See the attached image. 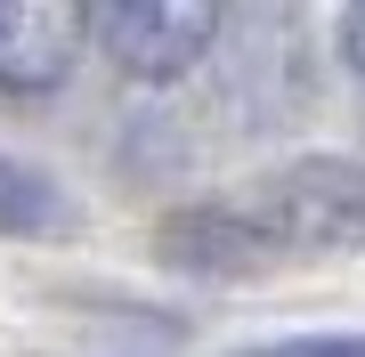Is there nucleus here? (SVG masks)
<instances>
[{
  "label": "nucleus",
  "instance_id": "nucleus-2",
  "mask_svg": "<svg viewBox=\"0 0 365 357\" xmlns=\"http://www.w3.org/2000/svg\"><path fill=\"white\" fill-rule=\"evenodd\" d=\"M98 41L130 81H179L220 41V16L187 9V0H122V9L98 16Z\"/></svg>",
  "mask_w": 365,
  "mask_h": 357
},
{
  "label": "nucleus",
  "instance_id": "nucleus-6",
  "mask_svg": "<svg viewBox=\"0 0 365 357\" xmlns=\"http://www.w3.org/2000/svg\"><path fill=\"white\" fill-rule=\"evenodd\" d=\"M341 49H349V66H357V81H365V9L341 16Z\"/></svg>",
  "mask_w": 365,
  "mask_h": 357
},
{
  "label": "nucleus",
  "instance_id": "nucleus-4",
  "mask_svg": "<svg viewBox=\"0 0 365 357\" xmlns=\"http://www.w3.org/2000/svg\"><path fill=\"white\" fill-rule=\"evenodd\" d=\"M73 203L41 162H9L0 155V236H66Z\"/></svg>",
  "mask_w": 365,
  "mask_h": 357
},
{
  "label": "nucleus",
  "instance_id": "nucleus-1",
  "mask_svg": "<svg viewBox=\"0 0 365 357\" xmlns=\"http://www.w3.org/2000/svg\"><path fill=\"white\" fill-rule=\"evenodd\" d=\"M365 244V162L309 155L292 171L260 179L235 203H203V212L170 219L163 252L179 268H211V276H252L268 260H300V252H357Z\"/></svg>",
  "mask_w": 365,
  "mask_h": 357
},
{
  "label": "nucleus",
  "instance_id": "nucleus-3",
  "mask_svg": "<svg viewBox=\"0 0 365 357\" xmlns=\"http://www.w3.org/2000/svg\"><path fill=\"white\" fill-rule=\"evenodd\" d=\"M81 9H49V0H0V90L41 98L73 73L81 49Z\"/></svg>",
  "mask_w": 365,
  "mask_h": 357
},
{
  "label": "nucleus",
  "instance_id": "nucleus-5",
  "mask_svg": "<svg viewBox=\"0 0 365 357\" xmlns=\"http://www.w3.org/2000/svg\"><path fill=\"white\" fill-rule=\"evenodd\" d=\"M235 357H365V333H317V341H260Z\"/></svg>",
  "mask_w": 365,
  "mask_h": 357
}]
</instances>
